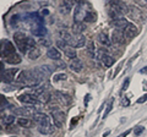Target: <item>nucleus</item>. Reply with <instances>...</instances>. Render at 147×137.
I'll return each mask as SVG.
<instances>
[{
  "mask_svg": "<svg viewBox=\"0 0 147 137\" xmlns=\"http://www.w3.org/2000/svg\"><path fill=\"white\" fill-rule=\"evenodd\" d=\"M110 16L113 17V20L120 19V16L125 15V13H129V6L125 3L119 1V0H115V1L110 3Z\"/></svg>",
  "mask_w": 147,
  "mask_h": 137,
  "instance_id": "nucleus-1",
  "label": "nucleus"
},
{
  "mask_svg": "<svg viewBox=\"0 0 147 137\" xmlns=\"http://www.w3.org/2000/svg\"><path fill=\"white\" fill-rule=\"evenodd\" d=\"M26 39H27V37L25 36V33H22V32H16V33L13 34V40H15L17 48L24 54L28 53V50L26 48Z\"/></svg>",
  "mask_w": 147,
  "mask_h": 137,
  "instance_id": "nucleus-2",
  "label": "nucleus"
},
{
  "mask_svg": "<svg viewBox=\"0 0 147 137\" xmlns=\"http://www.w3.org/2000/svg\"><path fill=\"white\" fill-rule=\"evenodd\" d=\"M18 100L24 104H27V105H36V104H39V99L37 95H34L33 93H25L21 94L18 97Z\"/></svg>",
  "mask_w": 147,
  "mask_h": 137,
  "instance_id": "nucleus-3",
  "label": "nucleus"
},
{
  "mask_svg": "<svg viewBox=\"0 0 147 137\" xmlns=\"http://www.w3.org/2000/svg\"><path fill=\"white\" fill-rule=\"evenodd\" d=\"M52 119L55 127H61L65 121V114L61 110H52Z\"/></svg>",
  "mask_w": 147,
  "mask_h": 137,
  "instance_id": "nucleus-4",
  "label": "nucleus"
},
{
  "mask_svg": "<svg viewBox=\"0 0 147 137\" xmlns=\"http://www.w3.org/2000/svg\"><path fill=\"white\" fill-rule=\"evenodd\" d=\"M129 15L136 22H144L146 19V15L142 12V10H140L137 7H132V6H129Z\"/></svg>",
  "mask_w": 147,
  "mask_h": 137,
  "instance_id": "nucleus-5",
  "label": "nucleus"
},
{
  "mask_svg": "<svg viewBox=\"0 0 147 137\" xmlns=\"http://www.w3.org/2000/svg\"><path fill=\"white\" fill-rule=\"evenodd\" d=\"M20 72V70L16 67H13V68H7V70H5L3 72V75H1V79L4 82H7V83H10V82H12L13 80L16 79V75Z\"/></svg>",
  "mask_w": 147,
  "mask_h": 137,
  "instance_id": "nucleus-6",
  "label": "nucleus"
},
{
  "mask_svg": "<svg viewBox=\"0 0 147 137\" xmlns=\"http://www.w3.org/2000/svg\"><path fill=\"white\" fill-rule=\"evenodd\" d=\"M86 45V37L85 36H76V37H72L70 44H69V47H72V48H82Z\"/></svg>",
  "mask_w": 147,
  "mask_h": 137,
  "instance_id": "nucleus-7",
  "label": "nucleus"
},
{
  "mask_svg": "<svg viewBox=\"0 0 147 137\" xmlns=\"http://www.w3.org/2000/svg\"><path fill=\"white\" fill-rule=\"evenodd\" d=\"M16 115H21L24 118H27V116H33L36 114V109L34 108H16L12 110Z\"/></svg>",
  "mask_w": 147,
  "mask_h": 137,
  "instance_id": "nucleus-8",
  "label": "nucleus"
},
{
  "mask_svg": "<svg viewBox=\"0 0 147 137\" xmlns=\"http://www.w3.org/2000/svg\"><path fill=\"white\" fill-rule=\"evenodd\" d=\"M85 16H86V12H85V9L82 5H77L74 10V20L75 22H82L85 20Z\"/></svg>",
  "mask_w": 147,
  "mask_h": 137,
  "instance_id": "nucleus-9",
  "label": "nucleus"
},
{
  "mask_svg": "<svg viewBox=\"0 0 147 137\" xmlns=\"http://www.w3.org/2000/svg\"><path fill=\"white\" fill-rule=\"evenodd\" d=\"M33 121L36 124H38V126L47 125V124H49V118L47 114H44V113H36L33 115Z\"/></svg>",
  "mask_w": 147,
  "mask_h": 137,
  "instance_id": "nucleus-10",
  "label": "nucleus"
},
{
  "mask_svg": "<svg viewBox=\"0 0 147 137\" xmlns=\"http://www.w3.org/2000/svg\"><path fill=\"white\" fill-rule=\"evenodd\" d=\"M137 33H139V30H137V27L135 25H132V24H129L126 27H125V30H124V34H125V37L126 38H135Z\"/></svg>",
  "mask_w": 147,
  "mask_h": 137,
  "instance_id": "nucleus-11",
  "label": "nucleus"
},
{
  "mask_svg": "<svg viewBox=\"0 0 147 137\" xmlns=\"http://www.w3.org/2000/svg\"><path fill=\"white\" fill-rule=\"evenodd\" d=\"M15 47H13V44L10 42V40H5L4 42V49H3V55L7 58L12 55V54H15Z\"/></svg>",
  "mask_w": 147,
  "mask_h": 137,
  "instance_id": "nucleus-12",
  "label": "nucleus"
},
{
  "mask_svg": "<svg viewBox=\"0 0 147 137\" xmlns=\"http://www.w3.org/2000/svg\"><path fill=\"white\" fill-rule=\"evenodd\" d=\"M124 39H125V34L121 30H115L112 34V40L113 43L115 44H123L124 43Z\"/></svg>",
  "mask_w": 147,
  "mask_h": 137,
  "instance_id": "nucleus-13",
  "label": "nucleus"
},
{
  "mask_svg": "<svg viewBox=\"0 0 147 137\" xmlns=\"http://www.w3.org/2000/svg\"><path fill=\"white\" fill-rule=\"evenodd\" d=\"M47 56H48L49 59H52V60L57 61V60H60V58H61V53L59 52V50H58L57 48L52 47V48H49V49H48V52H47Z\"/></svg>",
  "mask_w": 147,
  "mask_h": 137,
  "instance_id": "nucleus-14",
  "label": "nucleus"
},
{
  "mask_svg": "<svg viewBox=\"0 0 147 137\" xmlns=\"http://www.w3.org/2000/svg\"><path fill=\"white\" fill-rule=\"evenodd\" d=\"M70 68L74 72H81V70L84 68V64H82L80 59L75 58V59H72V61L70 62Z\"/></svg>",
  "mask_w": 147,
  "mask_h": 137,
  "instance_id": "nucleus-15",
  "label": "nucleus"
},
{
  "mask_svg": "<svg viewBox=\"0 0 147 137\" xmlns=\"http://www.w3.org/2000/svg\"><path fill=\"white\" fill-rule=\"evenodd\" d=\"M55 95H57V98L60 100V102L64 104V105H69V104L71 103V97L66 93H63V92H55Z\"/></svg>",
  "mask_w": 147,
  "mask_h": 137,
  "instance_id": "nucleus-16",
  "label": "nucleus"
},
{
  "mask_svg": "<svg viewBox=\"0 0 147 137\" xmlns=\"http://www.w3.org/2000/svg\"><path fill=\"white\" fill-rule=\"evenodd\" d=\"M113 26L115 27L117 30H125V27L129 25V22H127V20H125L124 17H120V19H117V20H114L113 22Z\"/></svg>",
  "mask_w": 147,
  "mask_h": 137,
  "instance_id": "nucleus-17",
  "label": "nucleus"
},
{
  "mask_svg": "<svg viewBox=\"0 0 147 137\" xmlns=\"http://www.w3.org/2000/svg\"><path fill=\"white\" fill-rule=\"evenodd\" d=\"M71 28H72V32H74V33H75L76 36H80L82 32L86 30V26L82 24V22H74Z\"/></svg>",
  "mask_w": 147,
  "mask_h": 137,
  "instance_id": "nucleus-18",
  "label": "nucleus"
},
{
  "mask_svg": "<svg viewBox=\"0 0 147 137\" xmlns=\"http://www.w3.org/2000/svg\"><path fill=\"white\" fill-rule=\"evenodd\" d=\"M38 131L43 135H50L54 132V125H50V122L47 125H40L38 126Z\"/></svg>",
  "mask_w": 147,
  "mask_h": 137,
  "instance_id": "nucleus-19",
  "label": "nucleus"
},
{
  "mask_svg": "<svg viewBox=\"0 0 147 137\" xmlns=\"http://www.w3.org/2000/svg\"><path fill=\"white\" fill-rule=\"evenodd\" d=\"M17 125L21 126V127H26V129H28V127H31L32 125H33V121L30 120L28 118L21 116V118L17 119Z\"/></svg>",
  "mask_w": 147,
  "mask_h": 137,
  "instance_id": "nucleus-20",
  "label": "nucleus"
},
{
  "mask_svg": "<svg viewBox=\"0 0 147 137\" xmlns=\"http://www.w3.org/2000/svg\"><path fill=\"white\" fill-rule=\"evenodd\" d=\"M6 59V62L7 64H11V65H17V64H20L21 62V56L18 55L17 53H15V54H12V55H10V56H7V58H5Z\"/></svg>",
  "mask_w": 147,
  "mask_h": 137,
  "instance_id": "nucleus-21",
  "label": "nucleus"
},
{
  "mask_svg": "<svg viewBox=\"0 0 147 137\" xmlns=\"http://www.w3.org/2000/svg\"><path fill=\"white\" fill-rule=\"evenodd\" d=\"M27 55H28V58L31 59V60H37L39 56H40V50L38 48H33V49H31L28 53H27Z\"/></svg>",
  "mask_w": 147,
  "mask_h": 137,
  "instance_id": "nucleus-22",
  "label": "nucleus"
},
{
  "mask_svg": "<svg viewBox=\"0 0 147 137\" xmlns=\"http://www.w3.org/2000/svg\"><path fill=\"white\" fill-rule=\"evenodd\" d=\"M64 54L67 56V58H70V59H75L76 58V50L75 48H72V47H66L65 49L63 50Z\"/></svg>",
  "mask_w": 147,
  "mask_h": 137,
  "instance_id": "nucleus-23",
  "label": "nucleus"
},
{
  "mask_svg": "<svg viewBox=\"0 0 147 137\" xmlns=\"http://www.w3.org/2000/svg\"><path fill=\"white\" fill-rule=\"evenodd\" d=\"M97 39H98V42L100 43V44H103V45H109L110 44V40L108 39V36H107V33H99L98 34V37H97Z\"/></svg>",
  "mask_w": 147,
  "mask_h": 137,
  "instance_id": "nucleus-24",
  "label": "nucleus"
},
{
  "mask_svg": "<svg viewBox=\"0 0 147 137\" xmlns=\"http://www.w3.org/2000/svg\"><path fill=\"white\" fill-rule=\"evenodd\" d=\"M102 61H103V64L107 67H110L114 64V58L113 56H110V55H108V54H105V55H103V58H102Z\"/></svg>",
  "mask_w": 147,
  "mask_h": 137,
  "instance_id": "nucleus-25",
  "label": "nucleus"
},
{
  "mask_svg": "<svg viewBox=\"0 0 147 137\" xmlns=\"http://www.w3.org/2000/svg\"><path fill=\"white\" fill-rule=\"evenodd\" d=\"M38 99H39V102L40 103H48L49 100H50V93L49 92H44L43 94H40L39 97H38Z\"/></svg>",
  "mask_w": 147,
  "mask_h": 137,
  "instance_id": "nucleus-26",
  "label": "nucleus"
},
{
  "mask_svg": "<svg viewBox=\"0 0 147 137\" xmlns=\"http://www.w3.org/2000/svg\"><path fill=\"white\" fill-rule=\"evenodd\" d=\"M87 53L90 54L91 56H94V54H96V50H94V43L92 42H88L87 43Z\"/></svg>",
  "mask_w": 147,
  "mask_h": 137,
  "instance_id": "nucleus-27",
  "label": "nucleus"
},
{
  "mask_svg": "<svg viewBox=\"0 0 147 137\" xmlns=\"http://www.w3.org/2000/svg\"><path fill=\"white\" fill-rule=\"evenodd\" d=\"M12 122H15V116L13 115H7V116H5L4 118V124L5 125H11Z\"/></svg>",
  "mask_w": 147,
  "mask_h": 137,
  "instance_id": "nucleus-28",
  "label": "nucleus"
},
{
  "mask_svg": "<svg viewBox=\"0 0 147 137\" xmlns=\"http://www.w3.org/2000/svg\"><path fill=\"white\" fill-rule=\"evenodd\" d=\"M67 79V76L65 74H58V75H54L53 77V81L54 82H58V81H65Z\"/></svg>",
  "mask_w": 147,
  "mask_h": 137,
  "instance_id": "nucleus-29",
  "label": "nucleus"
},
{
  "mask_svg": "<svg viewBox=\"0 0 147 137\" xmlns=\"http://www.w3.org/2000/svg\"><path fill=\"white\" fill-rule=\"evenodd\" d=\"M84 21H86V22H93V21H96V16L92 12H87Z\"/></svg>",
  "mask_w": 147,
  "mask_h": 137,
  "instance_id": "nucleus-30",
  "label": "nucleus"
},
{
  "mask_svg": "<svg viewBox=\"0 0 147 137\" xmlns=\"http://www.w3.org/2000/svg\"><path fill=\"white\" fill-rule=\"evenodd\" d=\"M57 45H58V48L59 49H65L66 47H69V45H67V43L65 42V40H63V39H58L57 40Z\"/></svg>",
  "mask_w": 147,
  "mask_h": 137,
  "instance_id": "nucleus-31",
  "label": "nucleus"
},
{
  "mask_svg": "<svg viewBox=\"0 0 147 137\" xmlns=\"http://www.w3.org/2000/svg\"><path fill=\"white\" fill-rule=\"evenodd\" d=\"M54 66L57 67V68H60V70H61V68H65L66 67V64L64 62V61H61V60H57V61L54 62Z\"/></svg>",
  "mask_w": 147,
  "mask_h": 137,
  "instance_id": "nucleus-32",
  "label": "nucleus"
},
{
  "mask_svg": "<svg viewBox=\"0 0 147 137\" xmlns=\"http://www.w3.org/2000/svg\"><path fill=\"white\" fill-rule=\"evenodd\" d=\"M113 103H114V100H112V102H109L108 107H107V109H105V111H104V114H103V119H104V118H107V115L110 113V110H112V108H113Z\"/></svg>",
  "mask_w": 147,
  "mask_h": 137,
  "instance_id": "nucleus-33",
  "label": "nucleus"
},
{
  "mask_svg": "<svg viewBox=\"0 0 147 137\" xmlns=\"http://www.w3.org/2000/svg\"><path fill=\"white\" fill-rule=\"evenodd\" d=\"M129 83H130V79H126L125 81H124V83H123V91H126L127 89Z\"/></svg>",
  "mask_w": 147,
  "mask_h": 137,
  "instance_id": "nucleus-34",
  "label": "nucleus"
},
{
  "mask_svg": "<svg viewBox=\"0 0 147 137\" xmlns=\"http://www.w3.org/2000/svg\"><path fill=\"white\" fill-rule=\"evenodd\" d=\"M146 100H147V94L142 95V97H141V98H140L139 100H137V103H139V104H141V103H145Z\"/></svg>",
  "mask_w": 147,
  "mask_h": 137,
  "instance_id": "nucleus-35",
  "label": "nucleus"
},
{
  "mask_svg": "<svg viewBox=\"0 0 147 137\" xmlns=\"http://www.w3.org/2000/svg\"><path fill=\"white\" fill-rule=\"evenodd\" d=\"M142 131H144V127H142V126H139V127H137V129H136L134 132H135V135H140Z\"/></svg>",
  "mask_w": 147,
  "mask_h": 137,
  "instance_id": "nucleus-36",
  "label": "nucleus"
},
{
  "mask_svg": "<svg viewBox=\"0 0 147 137\" xmlns=\"http://www.w3.org/2000/svg\"><path fill=\"white\" fill-rule=\"evenodd\" d=\"M121 104H123L124 107H127V105H129V100H127L126 97H124V98L121 99Z\"/></svg>",
  "mask_w": 147,
  "mask_h": 137,
  "instance_id": "nucleus-37",
  "label": "nucleus"
},
{
  "mask_svg": "<svg viewBox=\"0 0 147 137\" xmlns=\"http://www.w3.org/2000/svg\"><path fill=\"white\" fill-rule=\"evenodd\" d=\"M39 43L42 44V45H49V44H50L49 40H43V39H40V42H39Z\"/></svg>",
  "mask_w": 147,
  "mask_h": 137,
  "instance_id": "nucleus-38",
  "label": "nucleus"
},
{
  "mask_svg": "<svg viewBox=\"0 0 147 137\" xmlns=\"http://www.w3.org/2000/svg\"><path fill=\"white\" fill-rule=\"evenodd\" d=\"M74 1H75L77 5H82V4L85 3V0H74Z\"/></svg>",
  "mask_w": 147,
  "mask_h": 137,
  "instance_id": "nucleus-39",
  "label": "nucleus"
},
{
  "mask_svg": "<svg viewBox=\"0 0 147 137\" xmlns=\"http://www.w3.org/2000/svg\"><path fill=\"white\" fill-rule=\"evenodd\" d=\"M140 72H141V74H147V66L144 67V70H140Z\"/></svg>",
  "mask_w": 147,
  "mask_h": 137,
  "instance_id": "nucleus-40",
  "label": "nucleus"
},
{
  "mask_svg": "<svg viewBox=\"0 0 147 137\" xmlns=\"http://www.w3.org/2000/svg\"><path fill=\"white\" fill-rule=\"evenodd\" d=\"M3 113H4V109H3L1 107H0V116H1V115H3Z\"/></svg>",
  "mask_w": 147,
  "mask_h": 137,
  "instance_id": "nucleus-41",
  "label": "nucleus"
},
{
  "mask_svg": "<svg viewBox=\"0 0 147 137\" xmlns=\"http://www.w3.org/2000/svg\"><path fill=\"white\" fill-rule=\"evenodd\" d=\"M10 137H15V136H10Z\"/></svg>",
  "mask_w": 147,
  "mask_h": 137,
  "instance_id": "nucleus-42",
  "label": "nucleus"
},
{
  "mask_svg": "<svg viewBox=\"0 0 147 137\" xmlns=\"http://www.w3.org/2000/svg\"><path fill=\"white\" fill-rule=\"evenodd\" d=\"M145 1H146V3H147V0H145Z\"/></svg>",
  "mask_w": 147,
  "mask_h": 137,
  "instance_id": "nucleus-43",
  "label": "nucleus"
}]
</instances>
